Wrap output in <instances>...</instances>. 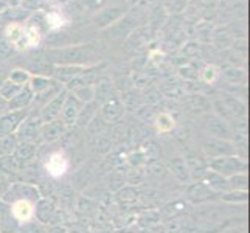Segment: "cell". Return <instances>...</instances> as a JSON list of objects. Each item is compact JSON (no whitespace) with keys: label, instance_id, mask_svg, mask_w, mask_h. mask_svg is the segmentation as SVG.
Wrapping results in <instances>:
<instances>
[{"label":"cell","instance_id":"obj_1","mask_svg":"<svg viewBox=\"0 0 250 233\" xmlns=\"http://www.w3.org/2000/svg\"><path fill=\"white\" fill-rule=\"evenodd\" d=\"M47 169H48V172L53 177L62 176L64 172H65V169H67V160H65V157H64L62 154H59V152L53 154L48 159V162H47Z\"/></svg>","mask_w":250,"mask_h":233},{"label":"cell","instance_id":"obj_2","mask_svg":"<svg viewBox=\"0 0 250 233\" xmlns=\"http://www.w3.org/2000/svg\"><path fill=\"white\" fill-rule=\"evenodd\" d=\"M13 213L19 221H27L31 218V214H33V207L27 201H19L17 204H14Z\"/></svg>","mask_w":250,"mask_h":233}]
</instances>
